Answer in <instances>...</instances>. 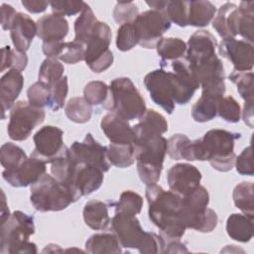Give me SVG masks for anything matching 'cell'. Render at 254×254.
Instances as JSON below:
<instances>
[{
	"mask_svg": "<svg viewBox=\"0 0 254 254\" xmlns=\"http://www.w3.org/2000/svg\"><path fill=\"white\" fill-rule=\"evenodd\" d=\"M145 195L149 218L159 228L160 234L181 239L187 229L180 217L182 196L173 190H165L157 184L147 186Z\"/></svg>",
	"mask_w": 254,
	"mask_h": 254,
	"instance_id": "1",
	"label": "cell"
},
{
	"mask_svg": "<svg viewBox=\"0 0 254 254\" xmlns=\"http://www.w3.org/2000/svg\"><path fill=\"white\" fill-rule=\"evenodd\" d=\"M240 138L239 133L223 129H211L201 138L193 140L194 161H208L218 172H228L235 162L234 143Z\"/></svg>",
	"mask_w": 254,
	"mask_h": 254,
	"instance_id": "2",
	"label": "cell"
},
{
	"mask_svg": "<svg viewBox=\"0 0 254 254\" xmlns=\"http://www.w3.org/2000/svg\"><path fill=\"white\" fill-rule=\"evenodd\" d=\"M254 1H242L239 6L225 3L217 11L212 27L222 39L241 36L243 40L253 43Z\"/></svg>",
	"mask_w": 254,
	"mask_h": 254,
	"instance_id": "3",
	"label": "cell"
},
{
	"mask_svg": "<svg viewBox=\"0 0 254 254\" xmlns=\"http://www.w3.org/2000/svg\"><path fill=\"white\" fill-rule=\"evenodd\" d=\"M110 225L121 247L137 249L142 254L159 253V235L145 231L136 215L115 212Z\"/></svg>",
	"mask_w": 254,
	"mask_h": 254,
	"instance_id": "4",
	"label": "cell"
},
{
	"mask_svg": "<svg viewBox=\"0 0 254 254\" xmlns=\"http://www.w3.org/2000/svg\"><path fill=\"white\" fill-rule=\"evenodd\" d=\"M35 233L34 218L16 210L0 227V253H37V246L29 240Z\"/></svg>",
	"mask_w": 254,
	"mask_h": 254,
	"instance_id": "5",
	"label": "cell"
},
{
	"mask_svg": "<svg viewBox=\"0 0 254 254\" xmlns=\"http://www.w3.org/2000/svg\"><path fill=\"white\" fill-rule=\"evenodd\" d=\"M102 107L128 121L139 120L147 110L144 98L128 77H117L110 82L109 95Z\"/></svg>",
	"mask_w": 254,
	"mask_h": 254,
	"instance_id": "6",
	"label": "cell"
},
{
	"mask_svg": "<svg viewBox=\"0 0 254 254\" xmlns=\"http://www.w3.org/2000/svg\"><path fill=\"white\" fill-rule=\"evenodd\" d=\"M208 203L209 193L200 185L188 195L182 196L180 217L186 228L194 229L202 233L214 230L218 217L213 209L207 207Z\"/></svg>",
	"mask_w": 254,
	"mask_h": 254,
	"instance_id": "7",
	"label": "cell"
},
{
	"mask_svg": "<svg viewBox=\"0 0 254 254\" xmlns=\"http://www.w3.org/2000/svg\"><path fill=\"white\" fill-rule=\"evenodd\" d=\"M133 145L140 180L146 186L157 184L163 170L168 140L161 135L137 140Z\"/></svg>",
	"mask_w": 254,
	"mask_h": 254,
	"instance_id": "8",
	"label": "cell"
},
{
	"mask_svg": "<svg viewBox=\"0 0 254 254\" xmlns=\"http://www.w3.org/2000/svg\"><path fill=\"white\" fill-rule=\"evenodd\" d=\"M30 201L41 212L61 211L75 202L71 190L52 175L45 174L31 186Z\"/></svg>",
	"mask_w": 254,
	"mask_h": 254,
	"instance_id": "9",
	"label": "cell"
},
{
	"mask_svg": "<svg viewBox=\"0 0 254 254\" xmlns=\"http://www.w3.org/2000/svg\"><path fill=\"white\" fill-rule=\"evenodd\" d=\"M111 38L110 27L97 20L85 45L84 54V61L93 72L100 73L112 65L113 54L109 50Z\"/></svg>",
	"mask_w": 254,
	"mask_h": 254,
	"instance_id": "10",
	"label": "cell"
},
{
	"mask_svg": "<svg viewBox=\"0 0 254 254\" xmlns=\"http://www.w3.org/2000/svg\"><path fill=\"white\" fill-rule=\"evenodd\" d=\"M44 108L32 105L29 101L16 102L10 111L7 132L10 139L24 141L30 137L32 131L45 120Z\"/></svg>",
	"mask_w": 254,
	"mask_h": 254,
	"instance_id": "11",
	"label": "cell"
},
{
	"mask_svg": "<svg viewBox=\"0 0 254 254\" xmlns=\"http://www.w3.org/2000/svg\"><path fill=\"white\" fill-rule=\"evenodd\" d=\"M138 36V45L145 49H154L162 36L171 28V22L163 11L150 9L132 22Z\"/></svg>",
	"mask_w": 254,
	"mask_h": 254,
	"instance_id": "12",
	"label": "cell"
},
{
	"mask_svg": "<svg viewBox=\"0 0 254 254\" xmlns=\"http://www.w3.org/2000/svg\"><path fill=\"white\" fill-rule=\"evenodd\" d=\"M103 172L94 167L83 163L73 162L70 174L66 183L75 200H78L84 195H88L97 190L103 183Z\"/></svg>",
	"mask_w": 254,
	"mask_h": 254,
	"instance_id": "13",
	"label": "cell"
},
{
	"mask_svg": "<svg viewBox=\"0 0 254 254\" xmlns=\"http://www.w3.org/2000/svg\"><path fill=\"white\" fill-rule=\"evenodd\" d=\"M69 156L75 163H83L100 169L103 173L109 171L110 163L107 159V147L98 143L90 133L82 142L75 141L68 148Z\"/></svg>",
	"mask_w": 254,
	"mask_h": 254,
	"instance_id": "14",
	"label": "cell"
},
{
	"mask_svg": "<svg viewBox=\"0 0 254 254\" xmlns=\"http://www.w3.org/2000/svg\"><path fill=\"white\" fill-rule=\"evenodd\" d=\"M144 85L154 103L161 106L167 113L172 114L176 103L174 101V86L171 80V72L163 68L155 69L145 75Z\"/></svg>",
	"mask_w": 254,
	"mask_h": 254,
	"instance_id": "15",
	"label": "cell"
},
{
	"mask_svg": "<svg viewBox=\"0 0 254 254\" xmlns=\"http://www.w3.org/2000/svg\"><path fill=\"white\" fill-rule=\"evenodd\" d=\"M63 136L64 131L57 126L47 125L40 128L33 137L35 148L31 155L51 163L66 148Z\"/></svg>",
	"mask_w": 254,
	"mask_h": 254,
	"instance_id": "16",
	"label": "cell"
},
{
	"mask_svg": "<svg viewBox=\"0 0 254 254\" xmlns=\"http://www.w3.org/2000/svg\"><path fill=\"white\" fill-rule=\"evenodd\" d=\"M218 53L233 64V70L251 71L254 64L253 44L235 38L222 39L218 46Z\"/></svg>",
	"mask_w": 254,
	"mask_h": 254,
	"instance_id": "17",
	"label": "cell"
},
{
	"mask_svg": "<svg viewBox=\"0 0 254 254\" xmlns=\"http://www.w3.org/2000/svg\"><path fill=\"white\" fill-rule=\"evenodd\" d=\"M201 173L193 165L179 163L172 166L167 173L170 190L181 196L188 195L200 184Z\"/></svg>",
	"mask_w": 254,
	"mask_h": 254,
	"instance_id": "18",
	"label": "cell"
},
{
	"mask_svg": "<svg viewBox=\"0 0 254 254\" xmlns=\"http://www.w3.org/2000/svg\"><path fill=\"white\" fill-rule=\"evenodd\" d=\"M46 164L43 160L31 155L18 168L4 170L2 177L14 188L32 186L46 174Z\"/></svg>",
	"mask_w": 254,
	"mask_h": 254,
	"instance_id": "19",
	"label": "cell"
},
{
	"mask_svg": "<svg viewBox=\"0 0 254 254\" xmlns=\"http://www.w3.org/2000/svg\"><path fill=\"white\" fill-rule=\"evenodd\" d=\"M216 48L217 41L215 37L209 31L198 30L189 39L185 60L190 64H193L216 55Z\"/></svg>",
	"mask_w": 254,
	"mask_h": 254,
	"instance_id": "20",
	"label": "cell"
},
{
	"mask_svg": "<svg viewBox=\"0 0 254 254\" xmlns=\"http://www.w3.org/2000/svg\"><path fill=\"white\" fill-rule=\"evenodd\" d=\"M100 127L105 136L113 144H134L135 133L128 120L120 115L109 112L100 121Z\"/></svg>",
	"mask_w": 254,
	"mask_h": 254,
	"instance_id": "21",
	"label": "cell"
},
{
	"mask_svg": "<svg viewBox=\"0 0 254 254\" xmlns=\"http://www.w3.org/2000/svg\"><path fill=\"white\" fill-rule=\"evenodd\" d=\"M36 35L37 23L30 16L18 12L10 29V36L15 49L26 53Z\"/></svg>",
	"mask_w": 254,
	"mask_h": 254,
	"instance_id": "22",
	"label": "cell"
},
{
	"mask_svg": "<svg viewBox=\"0 0 254 254\" xmlns=\"http://www.w3.org/2000/svg\"><path fill=\"white\" fill-rule=\"evenodd\" d=\"M68 22L64 17L50 14L37 21V36L45 42H64L68 34Z\"/></svg>",
	"mask_w": 254,
	"mask_h": 254,
	"instance_id": "23",
	"label": "cell"
},
{
	"mask_svg": "<svg viewBox=\"0 0 254 254\" xmlns=\"http://www.w3.org/2000/svg\"><path fill=\"white\" fill-rule=\"evenodd\" d=\"M24 85V76L15 69H10L4 73L0 79V102L2 107V118H5V112L12 108L15 100L20 95Z\"/></svg>",
	"mask_w": 254,
	"mask_h": 254,
	"instance_id": "24",
	"label": "cell"
},
{
	"mask_svg": "<svg viewBox=\"0 0 254 254\" xmlns=\"http://www.w3.org/2000/svg\"><path fill=\"white\" fill-rule=\"evenodd\" d=\"M135 141L161 136L168 131V122L166 118L154 109H147L139 122L133 126ZM135 143V142H134Z\"/></svg>",
	"mask_w": 254,
	"mask_h": 254,
	"instance_id": "25",
	"label": "cell"
},
{
	"mask_svg": "<svg viewBox=\"0 0 254 254\" xmlns=\"http://www.w3.org/2000/svg\"><path fill=\"white\" fill-rule=\"evenodd\" d=\"M84 223L93 230H104L109 227L111 219L109 217L108 205L97 199H91L83 207Z\"/></svg>",
	"mask_w": 254,
	"mask_h": 254,
	"instance_id": "26",
	"label": "cell"
},
{
	"mask_svg": "<svg viewBox=\"0 0 254 254\" xmlns=\"http://www.w3.org/2000/svg\"><path fill=\"white\" fill-rule=\"evenodd\" d=\"M227 235L238 242H248L253 237V216L232 213L226 220Z\"/></svg>",
	"mask_w": 254,
	"mask_h": 254,
	"instance_id": "27",
	"label": "cell"
},
{
	"mask_svg": "<svg viewBox=\"0 0 254 254\" xmlns=\"http://www.w3.org/2000/svg\"><path fill=\"white\" fill-rule=\"evenodd\" d=\"M216 13L215 6L204 0L189 1L188 26L205 27L214 18Z\"/></svg>",
	"mask_w": 254,
	"mask_h": 254,
	"instance_id": "28",
	"label": "cell"
},
{
	"mask_svg": "<svg viewBox=\"0 0 254 254\" xmlns=\"http://www.w3.org/2000/svg\"><path fill=\"white\" fill-rule=\"evenodd\" d=\"M85 250L91 254L121 253L122 248L113 232L95 233L85 242Z\"/></svg>",
	"mask_w": 254,
	"mask_h": 254,
	"instance_id": "29",
	"label": "cell"
},
{
	"mask_svg": "<svg viewBox=\"0 0 254 254\" xmlns=\"http://www.w3.org/2000/svg\"><path fill=\"white\" fill-rule=\"evenodd\" d=\"M220 98L221 97L201 92V96L191 107V117L193 120L199 123L212 120L217 115V104Z\"/></svg>",
	"mask_w": 254,
	"mask_h": 254,
	"instance_id": "30",
	"label": "cell"
},
{
	"mask_svg": "<svg viewBox=\"0 0 254 254\" xmlns=\"http://www.w3.org/2000/svg\"><path fill=\"white\" fill-rule=\"evenodd\" d=\"M167 153L173 160L194 161L192 141L185 134H175L168 139Z\"/></svg>",
	"mask_w": 254,
	"mask_h": 254,
	"instance_id": "31",
	"label": "cell"
},
{
	"mask_svg": "<svg viewBox=\"0 0 254 254\" xmlns=\"http://www.w3.org/2000/svg\"><path fill=\"white\" fill-rule=\"evenodd\" d=\"M107 159L117 168H128L135 162L133 144H113L107 146Z\"/></svg>",
	"mask_w": 254,
	"mask_h": 254,
	"instance_id": "32",
	"label": "cell"
},
{
	"mask_svg": "<svg viewBox=\"0 0 254 254\" xmlns=\"http://www.w3.org/2000/svg\"><path fill=\"white\" fill-rule=\"evenodd\" d=\"M233 202L244 214H254V185L252 182H242L235 186L232 193Z\"/></svg>",
	"mask_w": 254,
	"mask_h": 254,
	"instance_id": "33",
	"label": "cell"
},
{
	"mask_svg": "<svg viewBox=\"0 0 254 254\" xmlns=\"http://www.w3.org/2000/svg\"><path fill=\"white\" fill-rule=\"evenodd\" d=\"M64 113L70 121L83 124L88 122L91 118L92 105H90L84 97H72L65 104Z\"/></svg>",
	"mask_w": 254,
	"mask_h": 254,
	"instance_id": "34",
	"label": "cell"
},
{
	"mask_svg": "<svg viewBox=\"0 0 254 254\" xmlns=\"http://www.w3.org/2000/svg\"><path fill=\"white\" fill-rule=\"evenodd\" d=\"M96 22L97 19L92 9L85 3L84 9L74 22V41L85 46Z\"/></svg>",
	"mask_w": 254,
	"mask_h": 254,
	"instance_id": "35",
	"label": "cell"
},
{
	"mask_svg": "<svg viewBox=\"0 0 254 254\" xmlns=\"http://www.w3.org/2000/svg\"><path fill=\"white\" fill-rule=\"evenodd\" d=\"M158 55L165 61H175L185 56L187 44L180 38H162L156 45Z\"/></svg>",
	"mask_w": 254,
	"mask_h": 254,
	"instance_id": "36",
	"label": "cell"
},
{
	"mask_svg": "<svg viewBox=\"0 0 254 254\" xmlns=\"http://www.w3.org/2000/svg\"><path fill=\"white\" fill-rule=\"evenodd\" d=\"M27 158L23 149L14 143L7 142L1 146L0 162L4 170H14L18 168Z\"/></svg>",
	"mask_w": 254,
	"mask_h": 254,
	"instance_id": "37",
	"label": "cell"
},
{
	"mask_svg": "<svg viewBox=\"0 0 254 254\" xmlns=\"http://www.w3.org/2000/svg\"><path fill=\"white\" fill-rule=\"evenodd\" d=\"M64 67L63 64L55 58H47L43 61L39 68V81L52 85L64 76Z\"/></svg>",
	"mask_w": 254,
	"mask_h": 254,
	"instance_id": "38",
	"label": "cell"
},
{
	"mask_svg": "<svg viewBox=\"0 0 254 254\" xmlns=\"http://www.w3.org/2000/svg\"><path fill=\"white\" fill-rule=\"evenodd\" d=\"M229 79L236 84L237 91L245 102L254 101V74L252 71L233 70L229 74Z\"/></svg>",
	"mask_w": 254,
	"mask_h": 254,
	"instance_id": "39",
	"label": "cell"
},
{
	"mask_svg": "<svg viewBox=\"0 0 254 254\" xmlns=\"http://www.w3.org/2000/svg\"><path fill=\"white\" fill-rule=\"evenodd\" d=\"M28 64V57L25 52H20L16 49L12 50L9 46L2 49V60H1V71L6 68L23 71Z\"/></svg>",
	"mask_w": 254,
	"mask_h": 254,
	"instance_id": "40",
	"label": "cell"
},
{
	"mask_svg": "<svg viewBox=\"0 0 254 254\" xmlns=\"http://www.w3.org/2000/svg\"><path fill=\"white\" fill-rule=\"evenodd\" d=\"M142 207L143 197L133 190H125L120 194L119 200L115 204V212L136 215L140 213Z\"/></svg>",
	"mask_w": 254,
	"mask_h": 254,
	"instance_id": "41",
	"label": "cell"
},
{
	"mask_svg": "<svg viewBox=\"0 0 254 254\" xmlns=\"http://www.w3.org/2000/svg\"><path fill=\"white\" fill-rule=\"evenodd\" d=\"M109 95V86L100 80L89 81L83 89V97L90 105H103Z\"/></svg>",
	"mask_w": 254,
	"mask_h": 254,
	"instance_id": "42",
	"label": "cell"
},
{
	"mask_svg": "<svg viewBox=\"0 0 254 254\" xmlns=\"http://www.w3.org/2000/svg\"><path fill=\"white\" fill-rule=\"evenodd\" d=\"M189 1H168L163 12L170 20L179 27L188 26Z\"/></svg>",
	"mask_w": 254,
	"mask_h": 254,
	"instance_id": "43",
	"label": "cell"
},
{
	"mask_svg": "<svg viewBox=\"0 0 254 254\" xmlns=\"http://www.w3.org/2000/svg\"><path fill=\"white\" fill-rule=\"evenodd\" d=\"M217 115L226 122L236 123L241 117L240 105L232 96H223L217 104Z\"/></svg>",
	"mask_w": 254,
	"mask_h": 254,
	"instance_id": "44",
	"label": "cell"
},
{
	"mask_svg": "<svg viewBox=\"0 0 254 254\" xmlns=\"http://www.w3.org/2000/svg\"><path fill=\"white\" fill-rule=\"evenodd\" d=\"M138 45V36L136 29L132 22L120 25L117 30L116 47L121 52H127L132 50Z\"/></svg>",
	"mask_w": 254,
	"mask_h": 254,
	"instance_id": "45",
	"label": "cell"
},
{
	"mask_svg": "<svg viewBox=\"0 0 254 254\" xmlns=\"http://www.w3.org/2000/svg\"><path fill=\"white\" fill-rule=\"evenodd\" d=\"M84 54H85V46L73 40L71 42L64 43L61 53L59 54L57 59H59L60 61L65 64H74L84 60Z\"/></svg>",
	"mask_w": 254,
	"mask_h": 254,
	"instance_id": "46",
	"label": "cell"
},
{
	"mask_svg": "<svg viewBox=\"0 0 254 254\" xmlns=\"http://www.w3.org/2000/svg\"><path fill=\"white\" fill-rule=\"evenodd\" d=\"M28 101L37 107L44 108L45 106H49L50 98H51V89L50 85L37 81L30 85L27 90Z\"/></svg>",
	"mask_w": 254,
	"mask_h": 254,
	"instance_id": "47",
	"label": "cell"
},
{
	"mask_svg": "<svg viewBox=\"0 0 254 254\" xmlns=\"http://www.w3.org/2000/svg\"><path fill=\"white\" fill-rule=\"evenodd\" d=\"M51 89V98L49 107L53 111H58L63 108L65 102V98L68 92V84H67V76L64 75L61 79L50 85Z\"/></svg>",
	"mask_w": 254,
	"mask_h": 254,
	"instance_id": "48",
	"label": "cell"
},
{
	"mask_svg": "<svg viewBox=\"0 0 254 254\" xmlns=\"http://www.w3.org/2000/svg\"><path fill=\"white\" fill-rule=\"evenodd\" d=\"M138 14L137 5L132 1L117 2L113 10V18L115 22L121 25L133 22Z\"/></svg>",
	"mask_w": 254,
	"mask_h": 254,
	"instance_id": "49",
	"label": "cell"
},
{
	"mask_svg": "<svg viewBox=\"0 0 254 254\" xmlns=\"http://www.w3.org/2000/svg\"><path fill=\"white\" fill-rule=\"evenodd\" d=\"M50 5L52 8L53 14L64 17V16H72L77 13H81L82 10L84 9L85 2L71 1V0L51 1Z\"/></svg>",
	"mask_w": 254,
	"mask_h": 254,
	"instance_id": "50",
	"label": "cell"
},
{
	"mask_svg": "<svg viewBox=\"0 0 254 254\" xmlns=\"http://www.w3.org/2000/svg\"><path fill=\"white\" fill-rule=\"evenodd\" d=\"M235 167L236 171L242 176H253V156H252V147H246L238 157L235 158Z\"/></svg>",
	"mask_w": 254,
	"mask_h": 254,
	"instance_id": "51",
	"label": "cell"
},
{
	"mask_svg": "<svg viewBox=\"0 0 254 254\" xmlns=\"http://www.w3.org/2000/svg\"><path fill=\"white\" fill-rule=\"evenodd\" d=\"M159 253H188L189 250L180 239L170 238L159 234Z\"/></svg>",
	"mask_w": 254,
	"mask_h": 254,
	"instance_id": "52",
	"label": "cell"
},
{
	"mask_svg": "<svg viewBox=\"0 0 254 254\" xmlns=\"http://www.w3.org/2000/svg\"><path fill=\"white\" fill-rule=\"evenodd\" d=\"M18 12L9 5V4H2L0 8V16H1V26L3 30H10L13 24V21L16 17Z\"/></svg>",
	"mask_w": 254,
	"mask_h": 254,
	"instance_id": "53",
	"label": "cell"
},
{
	"mask_svg": "<svg viewBox=\"0 0 254 254\" xmlns=\"http://www.w3.org/2000/svg\"><path fill=\"white\" fill-rule=\"evenodd\" d=\"M49 4L50 2L43 1V0H23L22 1V5L24 6V8L28 12L34 13V14H38L46 11Z\"/></svg>",
	"mask_w": 254,
	"mask_h": 254,
	"instance_id": "54",
	"label": "cell"
},
{
	"mask_svg": "<svg viewBox=\"0 0 254 254\" xmlns=\"http://www.w3.org/2000/svg\"><path fill=\"white\" fill-rule=\"evenodd\" d=\"M254 101L251 102H245L244 103V107H243V111H241L242 114V118L244 120V123L246 125H248V127L253 128V110H254V106H253Z\"/></svg>",
	"mask_w": 254,
	"mask_h": 254,
	"instance_id": "55",
	"label": "cell"
},
{
	"mask_svg": "<svg viewBox=\"0 0 254 254\" xmlns=\"http://www.w3.org/2000/svg\"><path fill=\"white\" fill-rule=\"evenodd\" d=\"M10 212H9V208L6 202V198H5V193L2 191V207H1V224L4 223L8 217L10 216Z\"/></svg>",
	"mask_w": 254,
	"mask_h": 254,
	"instance_id": "56",
	"label": "cell"
}]
</instances>
